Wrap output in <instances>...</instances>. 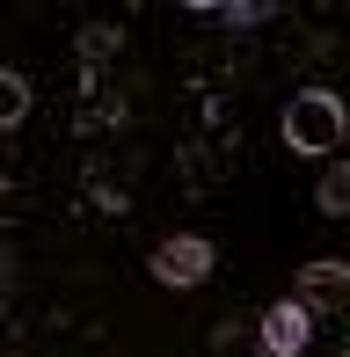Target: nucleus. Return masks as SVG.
Instances as JSON below:
<instances>
[{
	"mask_svg": "<svg viewBox=\"0 0 350 357\" xmlns=\"http://www.w3.org/2000/svg\"><path fill=\"white\" fill-rule=\"evenodd\" d=\"M284 146L292 153H336L343 146V102L328 88H299L284 109Z\"/></svg>",
	"mask_w": 350,
	"mask_h": 357,
	"instance_id": "f257e3e1",
	"label": "nucleus"
},
{
	"mask_svg": "<svg viewBox=\"0 0 350 357\" xmlns=\"http://www.w3.org/2000/svg\"><path fill=\"white\" fill-rule=\"evenodd\" d=\"M153 278L175 284V291H190V284H204L212 278V241H197V234H175L153 248Z\"/></svg>",
	"mask_w": 350,
	"mask_h": 357,
	"instance_id": "f03ea898",
	"label": "nucleus"
},
{
	"mask_svg": "<svg viewBox=\"0 0 350 357\" xmlns=\"http://www.w3.org/2000/svg\"><path fill=\"white\" fill-rule=\"evenodd\" d=\"M307 335H314V314L299 299H277L263 314V357H299L307 350Z\"/></svg>",
	"mask_w": 350,
	"mask_h": 357,
	"instance_id": "7ed1b4c3",
	"label": "nucleus"
},
{
	"mask_svg": "<svg viewBox=\"0 0 350 357\" xmlns=\"http://www.w3.org/2000/svg\"><path fill=\"white\" fill-rule=\"evenodd\" d=\"M343 299H350V270L343 263H307L299 270V306L307 314H336Z\"/></svg>",
	"mask_w": 350,
	"mask_h": 357,
	"instance_id": "20e7f679",
	"label": "nucleus"
},
{
	"mask_svg": "<svg viewBox=\"0 0 350 357\" xmlns=\"http://www.w3.org/2000/svg\"><path fill=\"white\" fill-rule=\"evenodd\" d=\"M22 117H29V80L0 66V132H8V124H22Z\"/></svg>",
	"mask_w": 350,
	"mask_h": 357,
	"instance_id": "39448f33",
	"label": "nucleus"
},
{
	"mask_svg": "<svg viewBox=\"0 0 350 357\" xmlns=\"http://www.w3.org/2000/svg\"><path fill=\"white\" fill-rule=\"evenodd\" d=\"M321 212H328V219L350 212V168H328V175H321Z\"/></svg>",
	"mask_w": 350,
	"mask_h": 357,
	"instance_id": "423d86ee",
	"label": "nucleus"
},
{
	"mask_svg": "<svg viewBox=\"0 0 350 357\" xmlns=\"http://www.w3.org/2000/svg\"><path fill=\"white\" fill-rule=\"evenodd\" d=\"M256 357H263V350H256Z\"/></svg>",
	"mask_w": 350,
	"mask_h": 357,
	"instance_id": "0eeeda50",
	"label": "nucleus"
}]
</instances>
